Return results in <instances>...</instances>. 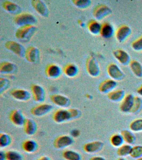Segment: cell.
Returning a JSON list of instances; mask_svg holds the SVG:
<instances>
[{"label":"cell","instance_id":"bcb514c9","mask_svg":"<svg viewBox=\"0 0 142 160\" xmlns=\"http://www.w3.org/2000/svg\"><path fill=\"white\" fill-rule=\"evenodd\" d=\"M137 92L140 96H142V84L141 85L140 87L138 88L137 90Z\"/></svg>","mask_w":142,"mask_h":160},{"label":"cell","instance_id":"2e32d148","mask_svg":"<svg viewBox=\"0 0 142 160\" xmlns=\"http://www.w3.org/2000/svg\"><path fill=\"white\" fill-rule=\"evenodd\" d=\"M11 96L16 100L21 101H27L31 98V94L27 90L17 89L12 90Z\"/></svg>","mask_w":142,"mask_h":160},{"label":"cell","instance_id":"f35d334b","mask_svg":"<svg viewBox=\"0 0 142 160\" xmlns=\"http://www.w3.org/2000/svg\"><path fill=\"white\" fill-rule=\"evenodd\" d=\"M64 73L66 76L69 77H73L76 74L77 68L74 65L69 64L65 68Z\"/></svg>","mask_w":142,"mask_h":160},{"label":"cell","instance_id":"52a82bcc","mask_svg":"<svg viewBox=\"0 0 142 160\" xmlns=\"http://www.w3.org/2000/svg\"><path fill=\"white\" fill-rule=\"evenodd\" d=\"M111 9L105 5H100L95 8L93 16L96 19L100 20L112 13Z\"/></svg>","mask_w":142,"mask_h":160},{"label":"cell","instance_id":"681fc988","mask_svg":"<svg viewBox=\"0 0 142 160\" xmlns=\"http://www.w3.org/2000/svg\"><path fill=\"white\" fill-rule=\"evenodd\" d=\"M136 160H142V157L136 159Z\"/></svg>","mask_w":142,"mask_h":160},{"label":"cell","instance_id":"ac0fdd59","mask_svg":"<svg viewBox=\"0 0 142 160\" xmlns=\"http://www.w3.org/2000/svg\"><path fill=\"white\" fill-rule=\"evenodd\" d=\"M23 126H24L25 132L28 136H33L37 132V123L32 119H26Z\"/></svg>","mask_w":142,"mask_h":160},{"label":"cell","instance_id":"3957f363","mask_svg":"<svg viewBox=\"0 0 142 160\" xmlns=\"http://www.w3.org/2000/svg\"><path fill=\"white\" fill-rule=\"evenodd\" d=\"M53 109V106L50 104H41L33 108L31 110V112L36 117H43L50 112Z\"/></svg>","mask_w":142,"mask_h":160},{"label":"cell","instance_id":"c3c4849f","mask_svg":"<svg viewBox=\"0 0 142 160\" xmlns=\"http://www.w3.org/2000/svg\"><path fill=\"white\" fill-rule=\"evenodd\" d=\"M126 160L124 158H118V160Z\"/></svg>","mask_w":142,"mask_h":160},{"label":"cell","instance_id":"f546056e","mask_svg":"<svg viewBox=\"0 0 142 160\" xmlns=\"http://www.w3.org/2000/svg\"><path fill=\"white\" fill-rule=\"evenodd\" d=\"M101 25L95 20H92L88 23V28L92 33L97 35L100 33Z\"/></svg>","mask_w":142,"mask_h":160},{"label":"cell","instance_id":"b9f144b4","mask_svg":"<svg viewBox=\"0 0 142 160\" xmlns=\"http://www.w3.org/2000/svg\"><path fill=\"white\" fill-rule=\"evenodd\" d=\"M74 4L81 8L88 7L91 4V1L89 0H79V1H73Z\"/></svg>","mask_w":142,"mask_h":160},{"label":"cell","instance_id":"7dc6e473","mask_svg":"<svg viewBox=\"0 0 142 160\" xmlns=\"http://www.w3.org/2000/svg\"><path fill=\"white\" fill-rule=\"evenodd\" d=\"M38 160H50L48 156H42L40 158H39Z\"/></svg>","mask_w":142,"mask_h":160},{"label":"cell","instance_id":"7bdbcfd3","mask_svg":"<svg viewBox=\"0 0 142 160\" xmlns=\"http://www.w3.org/2000/svg\"><path fill=\"white\" fill-rule=\"evenodd\" d=\"M71 135L72 137L76 138L78 137L80 134V132L78 130L73 129L72 130L71 132Z\"/></svg>","mask_w":142,"mask_h":160},{"label":"cell","instance_id":"4316f807","mask_svg":"<svg viewBox=\"0 0 142 160\" xmlns=\"http://www.w3.org/2000/svg\"><path fill=\"white\" fill-rule=\"evenodd\" d=\"M63 157L66 160H81L80 154L72 150H66L63 152Z\"/></svg>","mask_w":142,"mask_h":160},{"label":"cell","instance_id":"4fadbf2b","mask_svg":"<svg viewBox=\"0 0 142 160\" xmlns=\"http://www.w3.org/2000/svg\"><path fill=\"white\" fill-rule=\"evenodd\" d=\"M134 96L131 94L125 95L120 105V109L122 112H130L134 101Z\"/></svg>","mask_w":142,"mask_h":160},{"label":"cell","instance_id":"74e56055","mask_svg":"<svg viewBox=\"0 0 142 160\" xmlns=\"http://www.w3.org/2000/svg\"><path fill=\"white\" fill-rule=\"evenodd\" d=\"M130 156L136 159L142 156V146H136L132 148Z\"/></svg>","mask_w":142,"mask_h":160},{"label":"cell","instance_id":"5bb4252c","mask_svg":"<svg viewBox=\"0 0 142 160\" xmlns=\"http://www.w3.org/2000/svg\"><path fill=\"white\" fill-rule=\"evenodd\" d=\"M131 29L129 26L123 25L118 28L115 32V37L118 42H122L126 39L131 33Z\"/></svg>","mask_w":142,"mask_h":160},{"label":"cell","instance_id":"8992f818","mask_svg":"<svg viewBox=\"0 0 142 160\" xmlns=\"http://www.w3.org/2000/svg\"><path fill=\"white\" fill-rule=\"evenodd\" d=\"M73 142L74 140L71 136L68 135H63L59 136L55 140L53 145L56 148L62 149L69 147Z\"/></svg>","mask_w":142,"mask_h":160},{"label":"cell","instance_id":"8fae6325","mask_svg":"<svg viewBox=\"0 0 142 160\" xmlns=\"http://www.w3.org/2000/svg\"><path fill=\"white\" fill-rule=\"evenodd\" d=\"M113 55L116 59L123 66H127L130 63V57L128 52L122 49L115 50Z\"/></svg>","mask_w":142,"mask_h":160},{"label":"cell","instance_id":"d6986e66","mask_svg":"<svg viewBox=\"0 0 142 160\" xmlns=\"http://www.w3.org/2000/svg\"><path fill=\"white\" fill-rule=\"evenodd\" d=\"M6 48L20 56H23L24 53L23 47L20 44L13 41H8L6 43Z\"/></svg>","mask_w":142,"mask_h":160},{"label":"cell","instance_id":"e0dca14e","mask_svg":"<svg viewBox=\"0 0 142 160\" xmlns=\"http://www.w3.org/2000/svg\"><path fill=\"white\" fill-rule=\"evenodd\" d=\"M103 143L101 141H94L86 143L83 146L85 152L88 153H94L99 152L103 148Z\"/></svg>","mask_w":142,"mask_h":160},{"label":"cell","instance_id":"9a60e30c","mask_svg":"<svg viewBox=\"0 0 142 160\" xmlns=\"http://www.w3.org/2000/svg\"><path fill=\"white\" fill-rule=\"evenodd\" d=\"M116 86L117 82L114 80L112 79H107L101 82L98 87V89L102 93H108L114 90Z\"/></svg>","mask_w":142,"mask_h":160},{"label":"cell","instance_id":"484cf974","mask_svg":"<svg viewBox=\"0 0 142 160\" xmlns=\"http://www.w3.org/2000/svg\"><path fill=\"white\" fill-rule=\"evenodd\" d=\"M121 135L123 138L124 142L128 144H133L135 141V138L132 131L129 130H123L121 132Z\"/></svg>","mask_w":142,"mask_h":160},{"label":"cell","instance_id":"d6a6232c","mask_svg":"<svg viewBox=\"0 0 142 160\" xmlns=\"http://www.w3.org/2000/svg\"><path fill=\"white\" fill-rule=\"evenodd\" d=\"M142 108V100L138 96L134 97L133 107L130 112L133 114L138 113Z\"/></svg>","mask_w":142,"mask_h":160},{"label":"cell","instance_id":"603a6c76","mask_svg":"<svg viewBox=\"0 0 142 160\" xmlns=\"http://www.w3.org/2000/svg\"><path fill=\"white\" fill-rule=\"evenodd\" d=\"M25 55L27 61L30 62H35L38 57V50L35 47L31 46L26 50Z\"/></svg>","mask_w":142,"mask_h":160},{"label":"cell","instance_id":"ffe728a7","mask_svg":"<svg viewBox=\"0 0 142 160\" xmlns=\"http://www.w3.org/2000/svg\"><path fill=\"white\" fill-rule=\"evenodd\" d=\"M114 32V28L110 23L104 22L101 25L100 34L104 38H110L113 36Z\"/></svg>","mask_w":142,"mask_h":160},{"label":"cell","instance_id":"f1b7e54d","mask_svg":"<svg viewBox=\"0 0 142 160\" xmlns=\"http://www.w3.org/2000/svg\"><path fill=\"white\" fill-rule=\"evenodd\" d=\"M131 146L128 144H123L118 148L117 150V154L120 157L123 158L130 155L131 150L132 149Z\"/></svg>","mask_w":142,"mask_h":160},{"label":"cell","instance_id":"ee69618b","mask_svg":"<svg viewBox=\"0 0 142 160\" xmlns=\"http://www.w3.org/2000/svg\"><path fill=\"white\" fill-rule=\"evenodd\" d=\"M90 160H106L105 159L101 156H96L91 158Z\"/></svg>","mask_w":142,"mask_h":160},{"label":"cell","instance_id":"6da1fadb","mask_svg":"<svg viewBox=\"0 0 142 160\" xmlns=\"http://www.w3.org/2000/svg\"><path fill=\"white\" fill-rule=\"evenodd\" d=\"M53 121L56 123L61 124L73 120L71 108L68 109H60L57 110L53 114Z\"/></svg>","mask_w":142,"mask_h":160},{"label":"cell","instance_id":"9c48e42d","mask_svg":"<svg viewBox=\"0 0 142 160\" xmlns=\"http://www.w3.org/2000/svg\"><path fill=\"white\" fill-rule=\"evenodd\" d=\"M33 98L36 102H43L46 98L45 92L44 89L39 85L34 84L31 87Z\"/></svg>","mask_w":142,"mask_h":160},{"label":"cell","instance_id":"ab89813d","mask_svg":"<svg viewBox=\"0 0 142 160\" xmlns=\"http://www.w3.org/2000/svg\"><path fill=\"white\" fill-rule=\"evenodd\" d=\"M131 47L135 51H142V36L132 42Z\"/></svg>","mask_w":142,"mask_h":160},{"label":"cell","instance_id":"e575fe53","mask_svg":"<svg viewBox=\"0 0 142 160\" xmlns=\"http://www.w3.org/2000/svg\"><path fill=\"white\" fill-rule=\"evenodd\" d=\"M3 8L10 12H17L19 7L15 3L9 1H5L2 4Z\"/></svg>","mask_w":142,"mask_h":160},{"label":"cell","instance_id":"277c9868","mask_svg":"<svg viewBox=\"0 0 142 160\" xmlns=\"http://www.w3.org/2000/svg\"><path fill=\"white\" fill-rule=\"evenodd\" d=\"M86 67L88 73L93 77H96L100 73V69L96 60L93 56H90L87 60Z\"/></svg>","mask_w":142,"mask_h":160},{"label":"cell","instance_id":"5b68a950","mask_svg":"<svg viewBox=\"0 0 142 160\" xmlns=\"http://www.w3.org/2000/svg\"><path fill=\"white\" fill-rule=\"evenodd\" d=\"M107 71L108 76L114 81H120L124 78V73L115 64L112 63L108 65Z\"/></svg>","mask_w":142,"mask_h":160},{"label":"cell","instance_id":"cb8c5ba5","mask_svg":"<svg viewBox=\"0 0 142 160\" xmlns=\"http://www.w3.org/2000/svg\"><path fill=\"white\" fill-rule=\"evenodd\" d=\"M130 67L135 76L138 78L142 77V65L136 60L131 61Z\"/></svg>","mask_w":142,"mask_h":160},{"label":"cell","instance_id":"7c38bea8","mask_svg":"<svg viewBox=\"0 0 142 160\" xmlns=\"http://www.w3.org/2000/svg\"><path fill=\"white\" fill-rule=\"evenodd\" d=\"M10 119L13 124L17 126H22L24 125L26 119L20 110L15 109L11 112Z\"/></svg>","mask_w":142,"mask_h":160},{"label":"cell","instance_id":"30bf717a","mask_svg":"<svg viewBox=\"0 0 142 160\" xmlns=\"http://www.w3.org/2000/svg\"><path fill=\"white\" fill-rule=\"evenodd\" d=\"M15 22L17 24L32 25L36 21L34 16L28 13H22L17 15L14 18Z\"/></svg>","mask_w":142,"mask_h":160},{"label":"cell","instance_id":"f6af8a7d","mask_svg":"<svg viewBox=\"0 0 142 160\" xmlns=\"http://www.w3.org/2000/svg\"><path fill=\"white\" fill-rule=\"evenodd\" d=\"M0 160H6V153L3 151L0 152Z\"/></svg>","mask_w":142,"mask_h":160},{"label":"cell","instance_id":"1f68e13d","mask_svg":"<svg viewBox=\"0 0 142 160\" xmlns=\"http://www.w3.org/2000/svg\"><path fill=\"white\" fill-rule=\"evenodd\" d=\"M130 131L134 132L142 131V118L137 119L132 121L129 125Z\"/></svg>","mask_w":142,"mask_h":160},{"label":"cell","instance_id":"83f0119b","mask_svg":"<svg viewBox=\"0 0 142 160\" xmlns=\"http://www.w3.org/2000/svg\"><path fill=\"white\" fill-rule=\"evenodd\" d=\"M46 73L48 77L55 78L59 76L60 70L59 68L56 65H51L47 67Z\"/></svg>","mask_w":142,"mask_h":160},{"label":"cell","instance_id":"8d00e7d4","mask_svg":"<svg viewBox=\"0 0 142 160\" xmlns=\"http://www.w3.org/2000/svg\"><path fill=\"white\" fill-rule=\"evenodd\" d=\"M14 66L9 62H2L0 65V71L1 72L8 73L13 72L14 70Z\"/></svg>","mask_w":142,"mask_h":160},{"label":"cell","instance_id":"44dd1931","mask_svg":"<svg viewBox=\"0 0 142 160\" xmlns=\"http://www.w3.org/2000/svg\"><path fill=\"white\" fill-rule=\"evenodd\" d=\"M38 148V143L33 140H26L22 144V148L26 152L28 153H33L37 151Z\"/></svg>","mask_w":142,"mask_h":160},{"label":"cell","instance_id":"4dcf8cb0","mask_svg":"<svg viewBox=\"0 0 142 160\" xmlns=\"http://www.w3.org/2000/svg\"><path fill=\"white\" fill-rule=\"evenodd\" d=\"M12 141V138L8 134L3 132L0 134V147L2 148L8 147Z\"/></svg>","mask_w":142,"mask_h":160},{"label":"cell","instance_id":"d4e9b609","mask_svg":"<svg viewBox=\"0 0 142 160\" xmlns=\"http://www.w3.org/2000/svg\"><path fill=\"white\" fill-rule=\"evenodd\" d=\"M32 4L35 9L40 14L47 16L48 14V10L47 6L42 1H32Z\"/></svg>","mask_w":142,"mask_h":160},{"label":"cell","instance_id":"836d02e7","mask_svg":"<svg viewBox=\"0 0 142 160\" xmlns=\"http://www.w3.org/2000/svg\"><path fill=\"white\" fill-rule=\"evenodd\" d=\"M110 142L114 147L118 148L123 144L124 141L121 134H115L110 138Z\"/></svg>","mask_w":142,"mask_h":160},{"label":"cell","instance_id":"7402d4cb","mask_svg":"<svg viewBox=\"0 0 142 160\" xmlns=\"http://www.w3.org/2000/svg\"><path fill=\"white\" fill-rule=\"evenodd\" d=\"M125 96V91L122 89L113 90L108 93V99L114 102L121 101Z\"/></svg>","mask_w":142,"mask_h":160},{"label":"cell","instance_id":"d590c367","mask_svg":"<svg viewBox=\"0 0 142 160\" xmlns=\"http://www.w3.org/2000/svg\"><path fill=\"white\" fill-rule=\"evenodd\" d=\"M6 160H23V157L19 152L9 151L6 152Z\"/></svg>","mask_w":142,"mask_h":160},{"label":"cell","instance_id":"ba28073f","mask_svg":"<svg viewBox=\"0 0 142 160\" xmlns=\"http://www.w3.org/2000/svg\"><path fill=\"white\" fill-rule=\"evenodd\" d=\"M51 101L56 106L65 108L71 104L70 99L66 96L59 94H54L50 97Z\"/></svg>","mask_w":142,"mask_h":160},{"label":"cell","instance_id":"60d3db41","mask_svg":"<svg viewBox=\"0 0 142 160\" xmlns=\"http://www.w3.org/2000/svg\"><path fill=\"white\" fill-rule=\"evenodd\" d=\"M9 85V82L8 80L3 78H0V91L1 93L5 91L8 88Z\"/></svg>","mask_w":142,"mask_h":160},{"label":"cell","instance_id":"7a4b0ae2","mask_svg":"<svg viewBox=\"0 0 142 160\" xmlns=\"http://www.w3.org/2000/svg\"><path fill=\"white\" fill-rule=\"evenodd\" d=\"M35 30V27L32 25L22 26L17 30L16 37L19 40H27L33 35Z\"/></svg>","mask_w":142,"mask_h":160}]
</instances>
